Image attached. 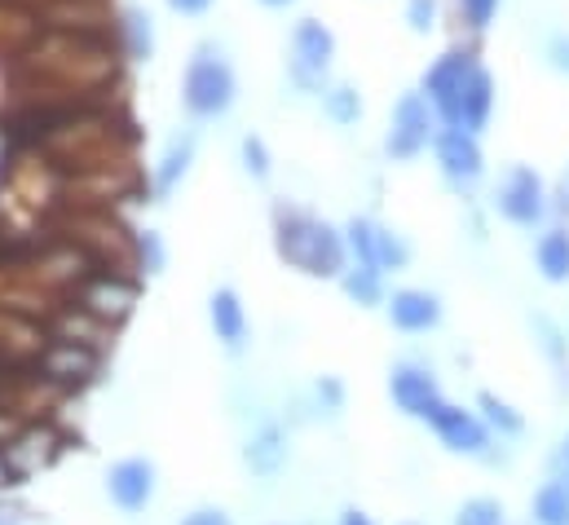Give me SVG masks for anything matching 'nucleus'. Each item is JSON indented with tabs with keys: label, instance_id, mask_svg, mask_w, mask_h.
<instances>
[{
	"label": "nucleus",
	"instance_id": "obj_31",
	"mask_svg": "<svg viewBox=\"0 0 569 525\" xmlns=\"http://www.w3.org/2000/svg\"><path fill=\"white\" fill-rule=\"evenodd\" d=\"M318 402H322V410H340L345 406V385L331 380V376H322L318 380Z\"/></svg>",
	"mask_w": 569,
	"mask_h": 525
},
{
	"label": "nucleus",
	"instance_id": "obj_35",
	"mask_svg": "<svg viewBox=\"0 0 569 525\" xmlns=\"http://www.w3.org/2000/svg\"><path fill=\"white\" fill-rule=\"evenodd\" d=\"M212 4H217V0H168V9L181 13V18H203Z\"/></svg>",
	"mask_w": 569,
	"mask_h": 525
},
{
	"label": "nucleus",
	"instance_id": "obj_1",
	"mask_svg": "<svg viewBox=\"0 0 569 525\" xmlns=\"http://www.w3.org/2000/svg\"><path fill=\"white\" fill-rule=\"evenodd\" d=\"M274 248L291 269H300L309 278H340L349 269L345 230L327 226L322 217H313L296 204H274Z\"/></svg>",
	"mask_w": 569,
	"mask_h": 525
},
{
	"label": "nucleus",
	"instance_id": "obj_27",
	"mask_svg": "<svg viewBox=\"0 0 569 525\" xmlns=\"http://www.w3.org/2000/svg\"><path fill=\"white\" fill-rule=\"evenodd\" d=\"M535 331L543 336V354L552 358V367L566 376V372H569V340H566V331H561L552 318H543V314L535 318Z\"/></svg>",
	"mask_w": 569,
	"mask_h": 525
},
{
	"label": "nucleus",
	"instance_id": "obj_34",
	"mask_svg": "<svg viewBox=\"0 0 569 525\" xmlns=\"http://www.w3.org/2000/svg\"><path fill=\"white\" fill-rule=\"evenodd\" d=\"M181 525H234V522H230L226 508H194Z\"/></svg>",
	"mask_w": 569,
	"mask_h": 525
},
{
	"label": "nucleus",
	"instance_id": "obj_36",
	"mask_svg": "<svg viewBox=\"0 0 569 525\" xmlns=\"http://www.w3.org/2000/svg\"><path fill=\"white\" fill-rule=\"evenodd\" d=\"M552 217H557L561 226H569V181L552 190Z\"/></svg>",
	"mask_w": 569,
	"mask_h": 525
},
{
	"label": "nucleus",
	"instance_id": "obj_39",
	"mask_svg": "<svg viewBox=\"0 0 569 525\" xmlns=\"http://www.w3.org/2000/svg\"><path fill=\"white\" fill-rule=\"evenodd\" d=\"M0 525H13V522H9V517H4V513H0Z\"/></svg>",
	"mask_w": 569,
	"mask_h": 525
},
{
	"label": "nucleus",
	"instance_id": "obj_25",
	"mask_svg": "<svg viewBox=\"0 0 569 525\" xmlns=\"http://www.w3.org/2000/svg\"><path fill=\"white\" fill-rule=\"evenodd\" d=\"M376 265H380L385 274H402V269L411 265V244H407L398 230L380 226V235H376Z\"/></svg>",
	"mask_w": 569,
	"mask_h": 525
},
{
	"label": "nucleus",
	"instance_id": "obj_30",
	"mask_svg": "<svg viewBox=\"0 0 569 525\" xmlns=\"http://www.w3.org/2000/svg\"><path fill=\"white\" fill-rule=\"evenodd\" d=\"M437 13H441V4H437V0H407V27H411L416 36L437 31Z\"/></svg>",
	"mask_w": 569,
	"mask_h": 525
},
{
	"label": "nucleus",
	"instance_id": "obj_33",
	"mask_svg": "<svg viewBox=\"0 0 569 525\" xmlns=\"http://www.w3.org/2000/svg\"><path fill=\"white\" fill-rule=\"evenodd\" d=\"M548 62H552L561 76H569V36H552V40H548Z\"/></svg>",
	"mask_w": 569,
	"mask_h": 525
},
{
	"label": "nucleus",
	"instance_id": "obj_14",
	"mask_svg": "<svg viewBox=\"0 0 569 525\" xmlns=\"http://www.w3.org/2000/svg\"><path fill=\"white\" fill-rule=\"evenodd\" d=\"M107 495L124 513H142L154 499V464L150 459H120L107 473Z\"/></svg>",
	"mask_w": 569,
	"mask_h": 525
},
{
	"label": "nucleus",
	"instance_id": "obj_32",
	"mask_svg": "<svg viewBox=\"0 0 569 525\" xmlns=\"http://www.w3.org/2000/svg\"><path fill=\"white\" fill-rule=\"evenodd\" d=\"M548 477H557L561 486H569V433H566V442L552 450V459H548Z\"/></svg>",
	"mask_w": 569,
	"mask_h": 525
},
{
	"label": "nucleus",
	"instance_id": "obj_20",
	"mask_svg": "<svg viewBox=\"0 0 569 525\" xmlns=\"http://www.w3.org/2000/svg\"><path fill=\"white\" fill-rule=\"evenodd\" d=\"M340 287H345V296H349L353 305H362V309H371V305H385V300H389V296H385V274H380L376 265L349 261V269L340 274Z\"/></svg>",
	"mask_w": 569,
	"mask_h": 525
},
{
	"label": "nucleus",
	"instance_id": "obj_5",
	"mask_svg": "<svg viewBox=\"0 0 569 525\" xmlns=\"http://www.w3.org/2000/svg\"><path fill=\"white\" fill-rule=\"evenodd\" d=\"M477 67H481V58H477L472 49H446V53H441V58L425 71L420 93L432 102V111H437V120H441V125H455L459 102H463V93H468V85H472Z\"/></svg>",
	"mask_w": 569,
	"mask_h": 525
},
{
	"label": "nucleus",
	"instance_id": "obj_3",
	"mask_svg": "<svg viewBox=\"0 0 569 525\" xmlns=\"http://www.w3.org/2000/svg\"><path fill=\"white\" fill-rule=\"evenodd\" d=\"M495 212L517 230H539L552 217V190L530 164H512L495 186Z\"/></svg>",
	"mask_w": 569,
	"mask_h": 525
},
{
	"label": "nucleus",
	"instance_id": "obj_12",
	"mask_svg": "<svg viewBox=\"0 0 569 525\" xmlns=\"http://www.w3.org/2000/svg\"><path fill=\"white\" fill-rule=\"evenodd\" d=\"M389 397H393V406H398L402 415H411V419H428V415L446 402L437 376L428 372L425 363H398V367L389 372Z\"/></svg>",
	"mask_w": 569,
	"mask_h": 525
},
{
	"label": "nucleus",
	"instance_id": "obj_38",
	"mask_svg": "<svg viewBox=\"0 0 569 525\" xmlns=\"http://www.w3.org/2000/svg\"><path fill=\"white\" fill-rule=\"evenodd\" d=\"M261 4H270V9H287V4H296V0H261Z\"/></svg>",
	"mask_w": 569,
	"mask_h": 525
},
{
	"label": "nucleus",
	"instance_id": "obj_29",
	"mask_svg": "<svg viewBox=\"0 0 569 525\" xmlns=\"http://www.w3.org/2000/svg\"><path fill=\"white\" fill-rule=\"evenodd\" d=\"M133 257H138V269H146V274H159L163 269V244H159L154 230L133 235Z\"/></svg>",
	"mask_w": 569,
	"mask_h": 525
},
{
	"label": "nucleus",
	"instance_id": "obj_23",
	"mask_svg": "<svg viewBox=\"0 0 569 525\" xmlns=\"http://www.w3.org/2000/svg\"><path fill=\"white\" fill-rule=\"evenodd\" d=\"M124 44L133 62H150L154 58V22L146 9H129L124 13Z\"/></svg>",
	"mask_w": 569,
	"mask_h": 525
},
{
	"label": "nucleus",
	"instance_id": "obj_9",
	"mask_svg": "<svg viewBox=\"0 0 569 525\" xmlns=\"http://www.w3.org/2000/svg\"><path fill=\"white\" fill-rule=\"evenodd\" d=\"M98 367H102V349L67 340V336H53L36 358V376L53 389H84L98 376Z\"/></svg>",
	"mask_w": 569,
	"mask_h": 525
},
{
	"label": "nucleus",
	"instance_id": "obj_11",
	"mask_svg": "<svg viewBox=\"0 0 569 525\" xmlns=\"http://www.w3.org/2000/svg\"><path fill=\"white\" fill-rule=\"evenodd\" d=\"M62 442H67V437H62L58 428H49V424H31V428L13 433V437L0 446V455H4V464H9V473H13V482H27V477L44 473V468L58 459Z\"/></svg>",
	"mask_w": 569,
	"mask_h": 525
},
{
	"label": "nucleus",
	"instance_id": "obj_8",
	"mask_svg": "<svg viewBox=\"0 0 569 525\" xmlns=\"http://www.w3.org/2000/svg\"><path fill=\"white\" fill-rule=\"evenodd\" d=\"M71 305H80L84 314L120 327L138 305V283L129 274H120V269H98V274H84L71 287Z\"/></svg>",
	"mask_w": 569,
	"mask_h": 525
},
{
	"label": "nucleus",
	"instance_id": "obj_18",
	"mask_svg": "<svg viewBox=\"0 0 569 525\" xmlns=\"http://www.w3.org/2000/svg\"><path fill=\"white\" fill-rule=\"evenodd\" d=\"M190 164H194V137H190V132H186V137H172L168 150H163V159H159V168H154V195L168 199V195L186 181Z\"/></svg>",
	"mask_w": 569,
	"mask_h": 525
},
{
	"label": "nucleus",
	"instance_id": "obj_22",
	"mask_svg": "<svg viewBox=\"0 0 569 525\" xmlns=\"http://www.w3.org/2000/svg\"><path fill=\"white\" fill-rule=\"evenodd\" d=\"M322 111L336 129H349V125L362 120V98H358V89L336 85V89H322Z\"/></svg>",
	"mask_w": 569,
	"mask_h": 525
},
{
	"label": "nucleus",
	"instance_id": "obj_24",
	"mask_svg": "<svg viewBox=\"0 0 569 525\" xmlns=\"http://www.w3.org/2000/svg\"><path fill=\"white\" fill-rule=\"evenodd\" d=\"M455 525H508V508L495 495H472L455 508Z\"/></svg>",
	"mask_w": 569,
	"mask_h": 525
},
{
	"label": "nucleus",
	"instance_id": "obj_16",
	"mask_svg": "<svg viewBox=\"0 0 569 525\" xmlns=\"http://www.w3.org/2000/svg\"><path fill=\"white\" fill-rule=\"evenodd\" d=\"M535 269H539L543 283L566 287L569 283V226L552 221V226L535 239Z\"/></svg>",
	"mask_w": 569,
	"mask_h": 525
},
{
	"label": "nucleus",
	"instance_id": "obj_13",
	"mask_svg": "<svg viewBox=\"0 0 569 525\" xmlns=\"http://www.w3.org/2000/svg\"><path fill=\"white\" fill-rule=\"evenodd\" d=\"M389 323L402 331V336H428L441 327V296L428 291V287H398L389 300Z\"/></svg>",
	"mask_w": 569,
	"mask_h": 525
},
{
	"label": "nucleus",
	"instance_id": "obj_37",
	"mask_svg": "<svg viewBox=\"0 0 569 525\" xmlns=\"http://www.w3.org/2000/svg\"><path fill=\"white\" fill-rule=\"evenodd\" d=\"M340 525H376V522H371L362 508H345V513H340Z\"/></svg>",
	"mask_w": 569,
	"mask_h": 525
},
{
	"label": "nucleus",
	"instance_id": "obj_4",
	"mask_svg": "<svg viewBox=\"0 0 569 525\" xmlns=\"http://www.w3.org/2000/svg\"><path fill=\"white\" fill-rule=\"evenodd\" d=\"M336 62V36L331 27H322L318 18H300L291 27V44H287V76L300 93H322L327 76Z\"/></svg>",
	"mask_w": 569,
	"mask_h": 525
},
{
	"label": "nucleus",
	"instance_id": "obj_7",
	"mask_svg": "<svg viewBox=\"0 0 569 525\" xmlns=\"http://www.w3.org/2000/svg\"><path fill=\"white\" fill-rule=\"evenodd\" d=\"M432 155H437V168L446 177L450 190L468 195L481 186L486 177V150H481V137L468 129H455V125H441L432 137Z\"/></svg>",
	"mask_w": 569,
	"mask_h": 525
},
{
	"label": "nucleus",
	"instance_id": "obj_21",
	"mask_svg": "<svg viewBox=\"0 0 569 525\" xmlns=\"http://www.w3.org/2000/svg\"><path fill=\"white\" fill-rule=\"evenodd\" d=\"M530 517H535V525H569V486H561L557 477H548L535 491Z\"/></svg>",
	"mask_w": 569,
	"mask_h": 525
},
{
	"label": "nucleus",
	"instance_id": "obj_19",
	"mask_svg": "<svg viewBox=\"0 0 569 525\" xmlns=\"http://www.w3.org/2000/svg\"><path fill=\"white\" fill-rule=\"evenodd\" d=\"M477 415L486 419V428H490L499 442H508V437H521V433H526V415H521L508 397L490 394V389H481V394H477Z\"/></svg>",
	"mask_w": 569,
	"mask_h": 525
},
{
	"label": "nucleus",
	"instance_id": "obj_10",
	"mask_svg": "<svg viewBox=\"0 0 569 525\" xmlns=\"http://www.w3.org/2000/svg\"><path fill=\"white\" fill-rule=\"evenodd\" d=\"M428 428L437 433V442L450 450V455H468V459H490V446H495V433L486 428V419L477 415V406H459V402H441L432 415L425 419Z\"/></svg>",
	"mask_w": 569,
	"mask_h": 525
},
{
	"label": "nucleus",
	"instance_id": "obj_2",
	"mask_svg": "<svg viewBox=\"0 0 569 525\" xmlns=\"http://www.w3.org/2000/svg\"><path fill=\"white\" fill-rule=\"evenodd\" d=\"M234 98H239V76H234V67H230L226 49L212 44V40H203V44L190 53V62H186V76H181V107H186L194 120H221V116H230Z\"/></svg>",
	"mask_w": 569,
	"mask_h": 525
},
{
	"label": "nucleus",
	"instance_id": "obj_17",
	"mask_svg": "<svg viewBox=\"0 0 569 525\" xmlns=\"http://www.w3.org/2000/svg\"><path fill=\"white\" fill-rule=\"evenodd\" d=\"M243 464L257 473V477H279L287 464V433L283 428H261L257 437H248V450H243Z\"/></svg>",
	"mask_w": 569,
	"mask_h": 525
},
{
	"label": "nucleus",
	"instance_id": "obj_28",
	"mask_svg": "<svg viewBox=\"0 0 569 525\" xmlns=\"http://www.w3.org/2000/svg\"><path fill=\"white\" fill-rule=\"evenodd\" d=\"M459 4V18L468 22V31H490V22H495V13H499V0H455Z\"/></svg>",
	"mask_w": 569,
	"mask_h": 525
},
{
	"label": "nucleus",
	"instance_id": "obj_26",
	"mask_svg": "<svg viewBox=\"0 0 569 525\" xmlns=\"http://www.w3.org/2000/svg\"><path fill=\"white\" fill-rule=\"evenodd\" d=\"M239 155H243V172H248L252 181H266V177H270L274 159H270V146H266V137L248 132V137L239 141Z\"/></svg>",
	"mask_w": 569,
	"mask_h": 525
},
{
	"label": "nucleus",
	"instance_id": "obj_15",
	"mask_svg": "<svg viewBox=\"0 0 569 525\" xmlns=\"http://www.w3.org/2000/svg\"><path fill=\"white\" fill-rule=\"evenodd\" d=\"M208 323H212L217 340H221L230 354H239V349L248 345V309H243V300H239L234 287H217V291L208 296Z\"/></svg>",
	"mask_w": 569,
	"mask_h": 525
},
{
	"label": "nucleus",
	"instance_id": "obj_6",
	"mask_svg": "<svg viewBox=\"0 0 569 525\" xmlns=\"http://www.w3.org/2000/svg\"><path fill=\"white\" fill-rule=\"evenodd\" d=\"M437 129H441V120H437V111H432V102H428L425 93H402V98L393 102L389 132H385L389 159H398V164L420 159L428 146H432Z\"/></svg>",
	"mask_w": 569,
	"mask_h": 525
}]
</instances>
